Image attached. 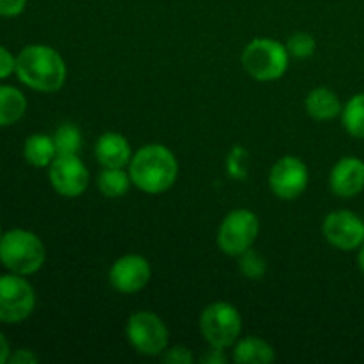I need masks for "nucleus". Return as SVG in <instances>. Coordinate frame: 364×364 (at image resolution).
Instances as JSON below:
<instances>
[{"label": "nucleus", "instance_id": "f257e3e1", "mask_svg": "<svg viewBox=\"0 0 364 364\" xmlns=\"http://www.w3.org/2000/svg\"><path fill=\"white\" fill-rule=\"evenodd\" d=\"M18 80L38 92H55L64 85L68 68L63 55L48 45H28L16 55Z\"/></svg>", "mask_w": 364, "mask_h": 364}, {"label": "nucleus", "instance_id": "f03ea898", "mask_svg": "<svg viewBox=\"0 0 364 364\" xmlns=\"http://www.w3.org/2000/svg\"><path fill=\"white\" fill-rule=\"evenodd\" d=\"M132 183L146 194L169 191L178 178V160L164 144H146L134 153L128 164Z\"/></svg>", "mask_w": 364, "mask_h": 364}, {"label": "nucleus", "instance_id": "7ed1b4c3", "mask_svg": "<svg viewBox=\"0 0 364 364\" xmlns=\"http://www.w3.org/2000/svg\"><path fill=\"white\" fill-rule=\"evenodd\" d=\"M46 249L41 238L28 230L14 228L0 237V263L9 272L32 276L45 265Z\"/></svg>", "mask_w": 364, "mask_h": 364}, {"label": "nucleus", "instance_id": "20e7f679", "mask_svg": "<svg viewBox=\"0 0 364 364\" xmlns=\"http://www.w3.org/2000/svg\"><path fill=\"white\" fill-rule=\"evenodd\" d=\"M287 45L272 38H256L242 52V66L258 82L279 80L288 70Z\"/></svg>", "mask_w": 364, "mask_h": 364}, {"label": "nucleus", "instance_id": "39448f33", "mask_svg": "<svg viewBox=\"0 0 364 364\" xmlns=\"http://www.w3.org/2000/svg\"><path fill=\"white\" fill-rule=\"evenodd\" d=\"M199 331L210 347H233L240 340L242 315L230 302H212L199 316Z\"/></svg>", "mask_w": 364, "mask_h": 364}, {"label": "nucleus", "instance_id": "423d86ee", "mask_svg": "<svg viewBox=\"0 0 364 364\" xmlns=\"http://www.w3.org/2000/svg\"><path fill=\"white\" fill-rule=\"evenodd\" d=\"M259 233V219L252 210H231L217 231V245L226 256L238 258L255 245Z\"/></svg>", "mask_w": 364, "mask_h": 364}, {"label": "nucleus", "instance_id": "0eeeda50", "mask_svg": "<svg viewBox=\"0 0 364 364\" xmlns=\"http://www.w3.org/2000/svg\"><path fill=\"white\" fill-rule=\"evenodd\" d=\"M127 340L142 355H162L169 347V329L159 315L151 311H137L127 322Z\"/></svg>", "mask_w": 364, "mask_h": 364}, {"label": "nucleus", "instance_id": "6e6552de", "mask_svg": "<svg viewBox=\"0 0 364 364\" xmlns=\"http://www.w3.org/2000/svg\"><path fill=\"white\" fill-rule=\"evenodd\" d=\"M36 291L20 274L0 276V322L20 323L34 313Z\"/></svg>", "mask_w": 364, "mask_h": 364}, {"label": "nucleus", "instance_id": "1a4fd4ad", "mask_svg": "<svg viewBox=\"0 0 364 364\" xmlns=\"http://www.w3.org/2000/svg\"><path fill=\"white\" fill-rule=\"evenodd\" d=\"M309 183L308 166L294 155L281 156L269 173V187L276 198L291 201L304 194Z\"/></svg>", "mask_w": 364, "mask_h": 364}, {"label": "nucleus", "instance_id": "9d476101", "mask_svg": "<svg viewBox=\"0 0 364 364\" xmlns=\"http://www.w3.org/2000/svg\"><path fill=\"white\" fill-rule=\"evenodd\" d=\"M48 180L63 198H80L89 185V171L78 155H59L48 166Z\"/></svg>", "mask_w": 364, "mask_h": 364}, {"label": "nucleus", "instance_id": "9b49d317", "mask_svg": "<svg viewBox=\"0 0 364 364\" xmlns=\"http://www.w3.org/2000/svg\"><path fill=\"white\" fill-rule=\"evenodd\" d=\"M322 235L340 251H355L364 244V220L350 210H336L323 219Z\"/></svg>", "mask_w": 364, "mask_h": 364}, {"label": "nucleus", "instance_id": "f8f14e48", "mask_svg": "<svg viewBox=\"0 0 364 364\" xmlns=\"http://www.w3.org/2000/svg\"><path fill=\"white\" fill-rule=\"evenodd\" d=\"M151 279V265L141 255H124L112 263L109 281L119 294H137Z\"/></svg>", "mask_w": 364, "mask_h": 364}, {"label": "nucleus", "instance_id": "ddd939ff", "mask_svg": "<svg viewBox=\"0 0 364 364\" xmlns=\"http://www.w3.org/2000/svg\"><path fill=\"white\" fill-rule=\"evenodd\" d=\"M331 191L338 198L350 199L364 191V160L359 156H343L334 164L329 176Z\"/></svg>", "mask_w": 364, "mask_h": 364}, {"label": "nucleus", "instance_id": "4468645a", "mask_svg": "<svg viewBox=\"0 0 364 364\" xmlns=\"http://www.w3.org/2000/svg\"><path fill=\"white\" fill-rule=\"evenodd\" d=\"M96 160L102 167H127L132 160V148L127 137L117 132H105L95 146Z\"/></svg>", "mask_w": 364, "mask_h": 364}, {"label": "nucleus", "instance_id": "2eb2a0df", "mask_svg": "<svg viewBox=\"0 0 364 364\" xmlns=\"http://www.w3.org/2000/svg\"><path fill=\"white\" fill-rule=\"evenodd\" d=\"M306 112L316 121H333L341 116L343 103L336 92L329 87H316L308 92L304 100Z\"/></svg>", "mask_w": 364, "mask_h": 364}, {"label": "nucleus", "instance_id": "dca6fc26", "mask_svg": "<svg viewBox=\"0 0 364 364\" xmlns=\"http://www.w3.org/2000/svg\"><path fill=\"white\" fill-rule=\"evenodd\" d=\"M274 359H276V350L263 338H240L233 345V361L237 364H269Z\"/></svg>", "mask_w": 364, "mask_h": 364}, {"label": "nucleus", "instance_id": "f3484780", "mask_svg": "<svg viewBox=\"0 0 364 364\" xmlns=\"http://www.w3.org/2000/svg\"><path fill=\"white\" fill-rule=\"evenodd\" d=\"M27 112V98L14 85H0V128L13 127Z\"/></svg>", "mask_w": 364, "mask_h": 364}, {"label": "nucleus", "instance_id": "a211bd4d", "mask_svg": "<svg viewBox=\"0 0 364 364\" xmlns=\"http://www.w3.org/2000/svg\"><path fill=\"white\" fill-rule=\"evenodd\" d=\"M55 156L57 151L55 144H53V137L46 134L28 135L23 144V159L27 160L28 166L36 167V169H43V167H48Z\"/></svg>", "mask_w": 364, "mask_h": 364}, {"label": "nucleus", "instance_id": "6ab92c4d", "mask_svg": "<svg viewBox=\"0 0 364 364\" xmlns=\"http://www.w3.org/2000/svg\"><path fill=\"white\" fill-rule=\"evenodd\" d=\"M132 185L130 174L124 167H103L98 176V188L105 198H123Z\"/></svg>", "mask_w": 364, "mask_h": 364}, {"label": "nucleus", "instance_id": "aec40b11", "mask_svg": "<svg viewBox=\"0 0 364 364\" xmlns=\"http://www.w3.org/2000/svg\"><path fill=\"white\" fill-rule=\"evenodd\" d=\"M341 123L348 135L364 139V92L352 96L341 110Z\"/></svg>", "mask_w": 364, "mask_h": 364}, {"label": "nucleus", "instance_id": "412c9836", "mask_svg": "<svg viewBox=\"0 0 364 364\" xmlns=\"http://www.w3.org/2000/svg\"><path fill=\"white\" fill-rule=\"evenodd\" d=\"M53 137V144H55L57 156L59 155H78L82 148V134L78 127L73 123H63L57 127Z\"/></svg>", "mask_w": 364, "mask_h": 364}, {"label": "nucleus", "instance_id": "4be33fe9", "mask_svg": "<svg viewBox=\"0 0 364 364\" xmlns=\"http://www.w3.org/2000/svg\"><path fill=\"white\" fill-rule=\"evenodd\" d=\"M238 269L247 279L259 281L267 274V262L259 252L251 247L238 256Z\"/></svg>", "mask_w": 364, "mask_h": 364}, {"label": "nucleus", "instance_id": "5701e85b", "mask_svg": "<svg viewBox=\"0 0 364 364\" xmlns=\"http://www.w3.org/2000/svg\"><path fill=\"white\" fill-rule=\"evenodd\" d=\"M287 50L295 59H309L316 50V41L308 32H295L288 38Z\"/></svg>", "mask_w": 364, "mask_h": 364}, {"label": "nucleus", "instance_id": "b1692460", "mask_svg": "<svg viewBox=\"0 0 364 364\" xmlns=\"http://www.w3.org/2000/svg\"><path fill=\"white\" fill-rule=\"evenodd\" d=\"M162 359H164V363H169V364H192L194 363V355H192V352L185 347L166 348V350L162 352Z\"/></svg>", "mask_w": 364, "mask_h": 364}, {"label": "nucleus", "instance_id": "393cba45", "mask_svg": "<svg viewBox=\"0 0 364 364\" xmlns=\"http://www.w3.org/2000/svg\"><path fill=\"white\" fill-rule=\"evenodd\" d=\"M14 71H16V55H13L11 50L0 45V80L11 77Z\"/></svg>", "mask_w": 364, "mask_h": 364}, {"label": "nucleus", "instance_id": "a878e982", "mask_svg": "<svg viewBox=\"0 0 364 364\" xmlns=\"http://www.w3.org/2000/svg\"><path fill=\"white\" fill-rule=\"evenodd\" d=\"M27 7V0H0V16L16 18Z\"/></svg>", "mask_w": 364, "mask_h": 364}, {"label": "nucleus", "instance_id": "bb28decb", "mask_svg": "<svg viewBox=\"0 0 364 364\" xmlns=\"http://www.w3.org/2000/svg\"><path fill=\"white\" fill-rule=\"evenodd\" d=\"M9 364H34L38 363V355L28 348H18L9 355Z\"/></svg>", "mask_w": 364, "mask_h": 364}, {"label": "nucleus", "instance_id": "cd10ccee", "mask_svg": "<svg viewBox=\"0 0 364 364\" xmlns=\"http://www.w3.org/2000/svg\"><path fill=\"white\" fill-rule=\"evenodd\" d=\"M201 361L205 364H224L228 363V355L224 352V348L210 347V350H206V354L203 355Z\"/></svg>", "mask_w": 364, "mask_h": 364}, {"label": "nucleus", "instance_id": "c85d7f7f", "mask_svg": "<svg viewBox=\"0 0 364 364\" xmlns=\"http://www.w3.org/2000/svg\"><path fill=\"white\" fill-rule=\"evenodd\" d=\"M9 355H11L9 341H7L6 336L0 333V364H6L9 361Z\"/></svg>", "mask_w": 364, "mask_h": 364}, {"label": "nucleus", "instance_id": "c756f323", "mask_svg": "<svg viewBox=\"0 0 364 364\" xmlns=\"http://www.w3.org/2000/svg\"><path fill=\"white\" fill-rule=\"evenodd\" d=\"M358 265H359V270L364 274V244L358 249Z\"/></svg>", "mask_w": 364, "mask_h": 364}, {"label": "nucleus", "instance_id": "7c9ffc66", "mask_svg": "<svg viewBox=\"0 0 364 364\" xmlns=\"http://www.w3.org/2000/svg\"><path fill=\"white\" fill-rule=\"evenodd\" d=\"M2 233H4V231H2V228H0V237H2Z\"/></svg>", "mask_w": 364, "mask_h": 364}]
</instances>
